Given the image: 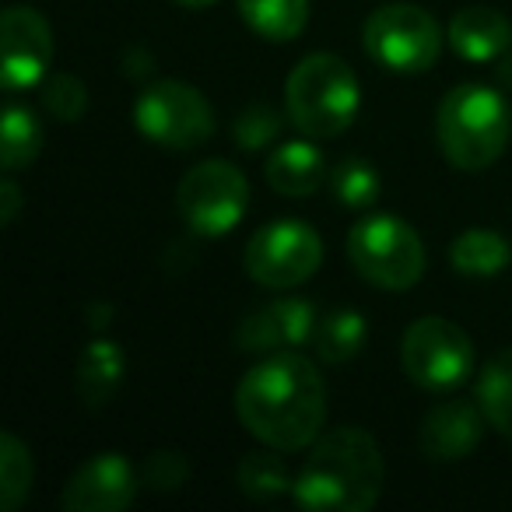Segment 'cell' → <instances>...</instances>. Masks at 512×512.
<instances>
[{
  "mask_svg": "<svg viewBox=\"0 0 512 512\" xmlns=\"http://www.w3.org/2000/svg\"><path fill=\"white\" fill-rule=\"evenodd\" d=\"M512 134V109L502 92L488 85H456L439 102L435 137L449 165L481 172L498 162Z\"/></svg>",
  "mask_w": 512,
  "mask_h": 512,
  "instance_id": "obj_3",
  "label": "cell"
},
{
  "mask_svg": "<svg viewBox=\"0 0 512 512\" xmlns=\"http://www.w3.org/2000/svg\"><path fill=\"white\" fill-rule=\"evenodd\" d=\"M330 190L351 211H369L379 200V193H383V183H379V172L365 158H341L337 169L330 172Z\"/></svg>",
  "mask_w": 512,
  "mask_h": 512,
  "instance_id": "obj_25",
  "label": "cell"
},
{
  "mask_svg": "<svg viewBox=\"0 0 512 512\" xmlns=\"http://www.w3.org/2000/svg\"><path fill=\"white\" fill-rule=\"evenodd\" d=\"M484 425H488V418H484L481 404H474V400H439L421 418L418 428L421 456H428L432 463L467 460L481 446Z\"/></svg>",
  "mask_w": 512,
  "mask_h": 512,
  "instance_id": "obj_14",
  "label": "cell"
},
{
  "mask_svg": "<svg viewBox=\"0 0 512 512\" xmlns=\"http://www.w3.org/2000/svg\"><path fill=\"white\" fill-rule=\"evenodd\" d=\"M400 362L414 386L428 393L456 390L474 372V344L467 330L442 316H421L404 330L400 341Z\"/></svg>",
  "mask_w": 512,
  "mask_h": 512,
  "instance_id": "obj_9",
  "label": "cell"
},
{
  "mask_svg": "<svg viewBox=\"0 0 512 512\" xmlns=\"http://www.w3.org/2000/svg\"><path fill=\"white\" fill-rule=\"evenodd\" d=\"M267 183L281 197H309L327 183V158L313 141H285L271 151L264 165Z\"/></svg>",
  "mask_w": 512,
  "mask_h": 512,
  "instance_id": "obj_16",
  "label": "cell"
},
{
  "mask_svg": "<svg viewBox=\"0 0 512 512\" xmlns=\"http://www.w3.org/2000/svg\"><path fill=\"white\" fill-rule=\"evenodd\" d=\"M134 127L165 151H193L214 137V109L186 81H155L134 99Z\"/></svg>",
  "mask_w": 512,
  "mask_h": 512,
  "instance_id": "obj_7",
  "label": "cell"
},
{
  "mask_svg": "<svg viewBox=\"0 0 512 512\" xmlns=\"http://www.w3.org/2000/svg\"><path fill=\"white\" fill-rule=\"evenodd\" d=\"M235 481H239L242 495L256 498V502H271V498L295 488V477H292V470H288V463L281 460V449H271V446L242 456L239 470H235Z\"/></svg>",
  "mask_w": 512,
  "mask_h": 512,
  "instance_id": "obj_23",
  "label": "cell"
},
{
  "mask_svg": "<svg viewBox=\"0 0 512 512\" xmlns=\"http://www.w3.org/2000/svg\"><path fill=\"white\" fill-rule=\"evenodd\" d=\"M323 264V242L306 221H271L256 228L246 242V274L260 288H299Z\"/></svg>",
  "mask_w": 512,
  "mask_h": 512,
  "instance_id": "obj_10",
  "label": "cell"
},
{
  "mask_svg": "<svg viewBox=\"0 0 512 512\" xmlns=\"http://www.w3.org/2000/svg\"><path fill=\"white\" fill-rule=\"evenodd\" d=\"M53 64V29L36 8L11 4L0 18V71L11 95L43 85Z\"/></svg>",
  "mask_w": 512,
  "mask_h": 512,
  "instance_id": "obj_11",
  "label": "cell"
},
{
  "mask_svg": "<svg viewBox=\"0 0 512 512\" xmlns=\"http://www.w3.org/2000/svg\"><path fill=\"white\" fill-rule=\"evenodd\" d=\"M386 484L379 442L365 428L344 425L320 435L295 474V502L309 512H369Z\"/></svg>",
  "mask_w": 512,
  "mask_h": 512,
  "instance_id": "obj_2",
  "label": "cell"
},
{
  "mask_svg": "<svg viewBox=\"0 0 512 512\" xmlns=\"http://www.w3.org/2000/svg\"><path fill=\"white\" fill-rule=\"evenodd\" d=\"M176 207L186 228L204 239L228 235L249 207V179L239 165L225 158H207L193 165L176 190Z\"/></svg>",
  "mask_w": 512,
  "mask_h": 512,
  "instance_id": "obj_8",
  "label": "cell"
},
{
  "mask_svg": "<svg viewBox=\"0 0 512 512\" xmlns=\"http://www.w3.org/2000/svg\"><path fill=\"white\" fill-rule=\"evenodd\" d=\"M18 211H22V190H18L15 179H4L0 183V221L11 225L18 218Z\"/></svg>",
  "mask_w": 512,
  "mask_h": 512,
  "instance_id": "obj_29",
  "label": "cell"
},
{
  "mask_svg": "<svg viewBox=\"0 0 512 512\" xmlns=\"http://www.w3.org/2000/svg\"><path fill=\"white\" fill-rule=\"evenodd\" d=\"M239 15L267 43H292L309 22V0H239Z\"/></svg>",
  "mask_w": 512,
  "mask_h": 512,
  "instance_id": "obj_19",
  "label": "cell"
},
{
  "mask_svg": "<svg viewBox=\"0 0 512 512\" xmlns=\"http://www.w3.org/2000/svg\"><path fill=\"white\" fill-rule=\"evenodd\" d=\"M141 470L123 453H95L64 484L60 505L67 512H123L137 498Z\"/></svg>",
  "mask_w": 512,
  "mask_h": 512,
  "instance_id": "obj_12",
  "label": "cell"
},
{
  "mask_svg": "<svg viewBox=\"0 0 512 512\" xmlns=\"http://www.w3.org/2000/svg\"><path fill=\"white\" fill-rule=\"evenodd\" d=\"M235 414L264 446L299 453L313 446L327 425V383L306 355L278 351L242 376Z\"/></svg>",
  "mask_w": 512,
  "mask_h": 512,
  "instance_id": "obj_1",
  "label": "cell"
},
{
  "mask_svg": "<svg viewBox=\"0 0 512 512\" xmlns=\"http://www.w3.org/2000/svg\"><path fill=\"white\" fill-rule=\"evenodd\" d=\"M190 481V460L176 449H155L141 463V484L151 491H179Z\"/></svg>",
  "mask_w": 512,
  "mask_h": 512,
  "instance_id": "obj_28",
  "label": "cell"
},
{
  "mask_svg": "<svg viewBox=\"0 0 512 512\" xmlns=\"http://www.w3.org/2000/svg\"><path fill=\"white\" fill-rule=\"evenodd\" d=\"M278 134H281V113L267 106V102H253V106H246L232 123L235 144H239V151H246V155L271 148V144L278 141Z\"/></svg>",
  "mask_w": 512,
  "mask_h": 512,
  "instance_id": "obj_26",
  "label": "cell"
},
{
  "mask_svg": "<svg viewBox=\"0 0 512 512\" xmlns=\"http://www.w3.org/2000/svg\"><path fill=\"white\" fill-rule=\"evenodd\" d=\"M348 260L369 285L407 292L425 274V242L393 214H369L348 232Z\"/></svg>",
  "mask_w": 512,
  "mask_h": 512,
  "instance_id": "obj_5",
  "label": "cell"
},
{
  "mask_svg": "<svg viewBox=\"0 0 512 512\" xmlns=\"http://www.w3.org/2000/svg\"><path fill=\"white\" fill-rule=\"evenodd\" d=\"M32 453L15 432L0 435V512H18L32 491Z\"/></svg>",
  "mask_w": 512,
  "mask_h": 512,
  "instance_id": "obj_24",
  "label": "cell"
},
{
  "mask_svg": "<svg viewBox=\"0 0 512 512\" xmlns=\"http://www.w3.org/2000/svg\"><path fill=\"white\" fill-rule=\"evenodd\" d=\"M285 109L295 130L313 141L337 137L355 123L362 109L358 78L334 53H309L292 67L285 85Z\"/></svg>",
  "mask_w": 512,
  "mask_h": 512,
  "instance_id": "obj_4",
  "label": "cell"
},
{
  "mask_svg": "<svg viewBox=\"0 0 512 512\" xmlns=\"http://www.w3.org/2000/svg\"><path fill=\"white\" fill-rule=\"evenodd\" d=\"M172 4H179V8H211L214 0H172Z\"/></svg>",
  "mask_w": 512,
  "mask_h": 512,
  "instance_id": "obj_30",
  "label": "cell"
},
{
  "mask_svg": "<svg viewBox=\"0 0 512 512\" xmlns=\"http://www.w3.org/2000/svg\"><path fill=\"white\" fill-rule=\"evenodd\" d=\"M43 109L60 123H78L88 109V88L74 74H53L43 81Z\"/></svg>",
  "mask_w": 512,
  "mask_h": 512,
  "instance_id": "obj_27",
  "label": "cell"
},
{
  "mask_svg": "<svg viewBox=\"0 0 512 512\" xmlns=\"http://www.w3.org/2000/svg\"><path fill=\"white\" fill-rule=\"evenodd\" d=\"M316 306L306 299H278L256 309L235 330V348L246 355H278L306 344L316 330Z\"/></svg>",
  "mask_w": 512,
  "mask_h": 512,
  "instance_id": "obj_13",
  "label": "cell"
},
{
  "mask_svg": "<svg viewBox=\"0 0 512 512\" xmlns=\"http://www.w3.org/2000/svg\"><path fill=\"white\" fill-rule=\"evenodd\" d=\"M512 260V246L495 228H467L449 242V264L467 278H491L502 274Z\"/></svg>",
  "mask_w": 512,
  "mask_h": 512,
  "instance_id": "obj_18",
  "label": "cell"
},
{
  "mask_svg": "<svg viewBox=\"0 0 512 512\" xmlns=\"http://www.w3.org/2000/svg\"><path fill=\"white\" fill-rule=\"evenodd\" d=\"M439 22L418 4H383L362 25V46L379 67L397 74H421L442 57Z\"/></svg>",
  "mask_w": 512,
  "mask_h": 512,
  "instance_id": "obj_6",
  "label": "cell"
},
{
  "mask_svg": "<svg viewBox=\"0 0 512 512\" xmlns=\"http://www.w3.org/2000/svg\"><path fill=\"white\" fill-rule=\"evenodd\" d=\"M477 404L488 418V428L512 439V348L484 362L477 376Z\"/></svg>",
  "mask_w": 512,
  "mask_h": 512,
  "instance_id": "obj_20",
  "label": "cell"
},
{
  "mask_svg": "<svg viewBox=\"0 0 512 512\" xmlns=\"http://www.w3.org/2000/svg\"><path fill=\"white\" fill-rule=\"evenodd\" d=\"M123 372H127V358H123L120 344L106 341V337L88 341L78 358V379H74L78 400L88 411H102L120 390Z\"/></svg>",
  "mask_w": 512,
  "mask_h": 512,
  "instance_id": "obj_17",
  "label": "cell"
},
{
  "mask_svg": "<svg viewBox=\"0 0 512 512\" xmlns=\"http://www.w3.org/2000/svg\"><path fill=\"white\" fill-rule=\"evenodd\" d=\"M43 151V123L29 106L11 102L0 120V165L8 172H18L32 165Z\"/></svg>",
  "mask_w": 512,
  "mask_h": 512,
  "instance_id": "obj_21",
  "label": "cell"
},
{
  "mask_svg": "<svg viewBox=\"0 0 512 512\" xmlns=\"http://www.w3.org/2000/svg\"><path fill=\"white\" fill-rule=\"evenodd\" d=\"M449 46L467 64H491L512 46V22L488 4L460 8L449 22Z\"/></svg>",
  "mask_w": 512,
  "mask_h": 512,
  "instance_id": "obj_15",
  "label": "cell"
},
{
  "mask_svg": "<svg viewBox=\"0 0 512 512\" xmlns=\"http://www.w3.org/2000/svg\"><path fill=\"white\" fill-rule=\"evenodd\" d=\"M369 337V323L358 309H334L313 330V348L327 365H341L362 351Z\"/></svg>",
  "mask_w": 512,
  "mask_h": 512,
  "instance_id": "obj_22",
  "label": "cell"
}]
</instances>
